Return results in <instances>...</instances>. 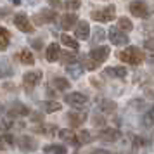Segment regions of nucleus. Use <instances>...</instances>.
<instances>
[{
    "label": "nucleus",
    "instance_id": "1",
    "mask_svg": "<svg viewBox=\"0 0 154 154\" xmlns=\"http://www.w3.org/2000/svg\"><path fill=\"white\" fill-rule=\"evenodd\" d=\"M118 57L126 64H132V66H137L144 61V52L137 47H126L125 50H121L118 54Z\"/></svg>",
    "mask_w": 154,
    "mask_h": 154
},
{
    "label": "nucleus",
    "instance_id": "2",
    "mask_svg": "<svg viewBox=\"0 0 154 154\" xmlns=\"http://www.w3.org/2000/svg\"><path fill=\"white\" fill-rule=\"evenodd\" d=\"M90 16H92V19L97 21V23H109L116 17V7H114V5H107L106 9L94 11Z\"/></svg>",
    "mask_w": 154,
    "mask_h": 154
},
{
    "label": "nucleus",
    "instance_id": "3",
    "mask_svg": "<svg viewBox=\"0 0 154 154\" xmlns=\"http://www.w3.org/2000/svg\"><path fill=\"white\" fill-rule=\"evenodd\" d=\"M12 21H14V26L19 29V31H23V33H33V26H31L28 16L24 14V12H17V14H14Z\"/></svg>",
    "mask_w": 154,
    "mask_h": 154
},
{
    "label": "nucleus",
    "instance_id": "4",
    "mask_svg": "<svg viewBox=\"0 0 154 154\" xmlns=\"http://www.w3.org/2000/svg\"><path fill=\"white\" fill-rule=\"evenodd\" d=\"M64 99H66V104H69L71 107H85L88 104V97L82 92H71Z\"/></svg>",
    "mask_w": 154,
    "mask_h": 154
},
{
    "label": "nucleus",
    "instance_id": "5",
    "mask_svg": "<svg viewBox=\"0 0 154 154\" xmlns=\"http://www.w3.org/2000/svg\"><path fill=\"white\" fill-rule=\"evenodd\" d=\"M128 11L132 12V16L140 17V19L149 17V9H147V5L142 2V0H135V2H132V4L128 5Z\"/></svg>",
    "mask_w": 154,
    "mask_h": 154
},
{
    "label": "nucleus",
    "instance_id": "6",
    "mask_svg": "<svg viewBox=\"0 0 154 154\" xmlns=\"http://www.w3.org/2000/svg\"><path fill=\"white\" fill-rule=\"evenodd\" d=\"M109 54H111V49L107 47V45H100V47H95L94 50H90V54H88V57L90 59H94L97 64H102L109 57Z\"/></svg>",
    "mask_w": 154,
    "mask_h": 154
},
{
    "label": "nucleus",
    "instance_id": "7",
    "mask_svg": "<svg viewBox=\"0 0 154 154\" xmlns=\"http://www.w3.org/2000/svg\"><path fill=\"white\" fill-rule=\"evenodd\" d=\"M107 38L111 40L112 45H126L128 43V35L118 28H111L107 33Z\"/></svg>",
    "mask_w": 154,
    "mask_h": 154
},
{
    "label": "nucleus",
    "instance_id": "8",
    "mask_svg": "<svg viewBox=\"0 0 154 154\" xmlns=\"http://www.w3.org/2000/svg\"><path fill=\"white\" fill-rule=\"evenodd\" d=\"M97 137L100 140H104V142H116V140L121 139V132L118 128H102L97 133Z\"/></svg>",
    "mask_w": 154,
    "mask_h": 154
},
{
    "label": "nucleus",
    "instance_id": "9",
    "mask_svg": "<svg viewBox=\"0 0 154 154\" xmlns=\"http://www.w3.org/2000/svg\"><path fill=\"white\" fill-rule=\"evenodd\" d=\"M56 16H57L56 11H52V9H42L35 16V23H38V24H49V23L56 21Z\"/></svg>",
    "mask_w": 154,
    "mask_h": 154
},
{
    "label": "nucleus",
    "instance_id": "10",
    "mask_svg": "<svg viewBox=\"0 0 154 154\" xmlns=\"http://www.w3.org/2000/svg\"><path fill=\"white\" fill-rule=\"evenodd\" d=\"M59 139L64 140V142H68L71 146H80V142H78V133H75V130H71V128H63V130H59Z\"/></svg>",
    "mask_w": 154,
    "mask_h": 154
},
{
    "label": "nucleus",
    "instance_id": "11",
    "mask_svg": "<svg viewBox=\"0 0 154 154\" xmlns=\"http://www.w3.org/2000/svg\"><path fill=\"white\" fill-rule=\"evenodd\" d=\"M75 35L80 40H87L90 36V24H88V21H78L75 24Z\"/></svg>",
    "mask_w": 154,
    "mask_h": 154
},
{
    "label": "nucleus",
    "instance_id": "12",
    "mask_svg": "<svg viewBox=\"0 0 154 154\" xmlns=\"http://www.w3.org/2000/svg\"><path fill=\"white\" fill-rule=\"evenodd\" d=\"M42 71H28V73H24V76H23V83L26 85V87H35V85L40 83V80H42Z\"/></svg>",
    "mask_w": 154,
    "mask_h": 154
},
{
    "label": "nucleus",
    "instance_id": "13",
    "mask_svg": "<svg viewBox=\"0 0 154 154\" xmlns=\"http://www.w3.org/2000/svg\"><path fill=\"white\" fill-rule=\"evenodd\" d=\"M17 146L21 147V151H35L36 147H38V142H36L33 137H28V135H23L21 139L17 140Z\"/></svg>",
    "mask_w": 154,
    "mask_h": 154
},
{
    "label": "nucleus",
    "instance_id": "14",
    "mask_svg": "<svg viewBox=\"0 0 154 154\" xmlns=\"http://www.w3.org/2000/svg\"><path fill=\"white\" fill-rule=\"evenodd\" d=\"M87 119V112L85 111H71L68 114V121L71 126H82Z\"/></svg>",
    "mask_w": 154,
    "mask_h": 154
},
{
    "label": "nucleus",
    "instance_id": "15",
    "mask_svg": "<svg viewBox=\"0 0 154 154\" xmlns=\"http://www.w3.org/2000/svg\"><path fill=\"white\" fill-rule=\"evenodd\" d=\"M29 112L31 111L24 104H21V102H14V104L9 107V114L14 116V118H17V116H29Z\"/></svg>",
    "mask_w": 154,
    "mask_h": 154
},
{
    "label": "nucleus",
    "instance_id": "16",
    "mask_svg": "<svg viewBox=\"0 0 154 154\" xmlns=\"http://www.w3.org/2000/svg\"><path fill=\"white\" fill-rule=\"evenodd\" d=\"M59 56H61V47H59V43H50L47 50H45V57H47V61L49 63H56L59 61Z\"/></svg>",
    "mask_w": 154,
    "mask_h": 154
},
{
    "label": "nucleus",
    "instance_id": "17",
    "mask_svg": "<svg viewBox=\"0 0 154 154\" xmlns=\"http://www.w3.org/2000/svg\"><path fill=\"white\" fill-rule=\"evenodd\" d=\"M97 106L99 109H100V112H106V114H111V112L116 111V102L114 100H111V99H99L97 100Z\"/></svg>",
    "mask_w": 154,
    "mask_h": 154
},
{
    "label": "nucleus",
    "instance_id": "18",
    "mask_svg": "<svg viewBox=\"0 0 154 154\" xmlns=\"http://www.w3.org/2000/svg\"><path fill=\"white\" fill-rule=\"evenodd\" d=\"M78 23V16L75 12H68L61 17V28L63 29H71Z\"/></svg>",
    "mask_w": 154,
    "mask_h": 154
},
{
    "label": "nucleus",
    "instance_id": "19",
    "mask_svg": "<svg viewBox=\"0 0 154 154\" xmlns=\"http://www.w3.org/2000/svg\"><path fill=\"white\" fill-rule=\"evenodd\" d=\"M104 73L111 78H125L126 76V69L123 66H111V68H106Z\"/></svg>",
    "mask_w": 154,
    "mask_h": 154
},
{
    "label": "nucleus",
    "instance_id": "20",
    "mask_svg": "<svg viewBox=\"0 0 154 154\" xmlns=\"http://www.w3.org/2000/svg\"><path fill=\"white\" fill-rule=\"evenodd\" d=\"M17 59H19L21 64H26V66H33V64H35V57H33V54H31L28 49H23L21 52L17 54Z\"/></svg>",
    "mask_w": 154,
    "mask_h": 154
},
{
    "label": "nucleus",
    "instance_id": "21",
    "mask_svg": "<svg viewBox=\"0 0 154 154\" xmlns=\"http://www.w3.org/2000/svg\"><path fill=\"white\" fill-rule=\"evenodd\" d=\"M63 104L57 102V100H43L42 102V109L45 112H56V111H61Z\"/></svg>",
    "mask_w": 154,
    "mask_h": 154
},
{
    "label": "nucleus",
    "instance_id": "22",
    "mask_svg": "<svg viewBox=\"0 0 154 154\" xmlns=\"http://www.w3.org/2000/svg\"><path fill=\"white\" fill-rule=\"evenodd\" d=\"M9 43H11V33H9V29L0 26V50H7Z\"/></svg>",
    "mask_w": 154,
    "mask_h": 154
},
{
    "label": "nucleus",
    "instance_id": "23",
    "mask_svg": "<svg viewBox=\"0 0 154 154\" xmlns=\"http://www.w3.org/2000/svg\"><path fill=\"white\" fill-rule=\"evenodd\" d=\"M52 87H54L56 90L66 92V90L71 87V85H69V82H68L66 78H59V76H57V78H54V80H52Z\"/></svg>",
    "mask_w": 154,
    "mask_h": 154
},
{
    "label": "nucleus",
    "instance_id": "24",
    "mask_svg": "<svg viewBox=\"0 0 154 154\" xmlns=\"http://www.w3.org/2000/svg\"><path fill=\"white\" fill-rule=\"evenodd\" d=\"M61 42L66 45V47H69V49H73V50H76L80 45H78V42H76V38H73V36H69L68 33H63L61 35Z\"/></svg>",
    "mask_w": 154,
    "mask_h": 154
},
{
    "label": "nucleus",
    "instance_id": "25",
    "mask_svg": "<svg viewBox=\"0 0 154 154\" xmlns=\"http://www.w3.org/2000/svg\"><path fill=\"white\" fill-rule=\"evenodd\" d=\"M45 154H66V147L64 146H59V144H52V146H45Z\"/></svg>",
    "mask_w": 154,
    "mask_h": 154
},
{
    "label": "nucleus",
    "instance_id": "26",
    "mask_svg": "<svg viewBox=\"0 0 154 154\" xmlns=\"http://www.w3.org/2000/svg\"><path fill=\"white\" fill-rule=\"evenodd\" d=\"M118 29L128 33V31H132V29H133V23L130 21L128 17H119V19H118Z\"/></svg>",
    "mask_w": 154,
    "mask_h": 154
},
{
    "label": "nucleus",
    "instance_id": "27",
    "mask_svg": "<svg viewBox=\"0 0 154 154\" xmlns=\"http://www.w3.org/2000/svg\"><path fill=\"white\" fill-rule=\"evenodd\" d=\"M59 59H61V61H63V63L66 64V66H69V64L78 63V57L75 56V54H69V52H61Z\"/></svg>",
    "mask_w": 154,
    "mask_h": 154
},
{
    "label": "nucleus",
    "instance_id": "28",
    "mask_svg": "<svg viewBox=\"0 0 154 154\" xmlns=\"http://www.w3.org/2000/svg\"><path fill=\"white\" fill-rule=\"evenodd\" d=\"M82 71H83V68H82L78 63L69 64V66H68V73H69L71 78H80V76H82Z\"/></svg>",
    "mask_w": 154,
    "mask_h": 154
},
{
    "label": "nucleus",
    "instance_id": "29",
    "mask_svg": "<svg viewBox=\"0 0 154 154\" xmlns=\"http://www.w3.org/2000/svg\"><path fill=\"white\" fill-rule=\"evenodd\" d=\"M12 126H14L12 119H9V118H0V132H2V133L9 132Z\"/></svg>",
    "mask_w": 154,
    "mask_h": 154
},
{
    "label": "nucleus",
    "instance_id": "30",
    "mask_svg": "<svg viewBox=\"0 0 154 154\" xmlns=\"http://www.w3.org/2000/svg\"><path fill=\"white\" fill-rule=\"evenodd\" d=\"M104 38H106L104 29H102V28H97L95 31H94V36H92V42H94V43H100V42H104Z\"/></svg>",
    "mask_w": 154,
    "mask_h": 154
},
{
    "label": "nucleus",
    "instance_id": "31",
    "mask_svg": "<svg viewBox=\"0 0 154 154\" xmlns=\"http://www.w3.org/2000/svg\"><path fill=\"white\" fill-rule=\"evenodd\" d=\"M80 5H82L80 0H64V7L68 9V11H78Z\"/></svg>",
    "mask_w": 154,
    "mask_h": 154
},
{
    "label": "nucleus",
    "instance_id": "32",
    "mask_svg": "<svg viewBox=\"0 0 154 154\" xmlns=\"http://www.w3.org/2000/svg\"><path fill=\"white\" fill-rule=\"evenodd\" d=\"M99 64L94 61V59H90V57L87 56V57H83V68L85 69H88V71H92V69H95Z\"/></svg>",
    "mask_w": 154,
    "mask_h": 154
},
{
    "label": "nucleus",
    "instance_id": "33",
    "mask_svg": "<svg viewBox=\"0 0 154 154\" xmlns=\"http://www.w3.org/2000/svg\"><path fill=\"white\" fill-rule=\"evenodd\" d=\"M78 142H80V144H88V142H92V135L83 130V132L78 133Z\"/></svg>",
    "mask_w": 154,
    "mask_h": 154
},
{
    "label": "nucleus",
    "instance_id": "34",
    "mask_svg": "<svg viewBox=\"0 0 154 154\" xmlns=\"http://www.w3.org/2000/svg\"><path fill=\"white\" fill-rule=\"evenodd\" d=\"M0 140H5L4 142L5 146H14V137H11V135H0Z\"/></svg>",
    "mask_w": 154,
    "mask_h": 154
},
{
    "label": "nucleus",
    "instance_id": "35",
    "mask_svg": "<svg viewBox=\"0 0 154 154\" xmlns=\"http://www.w3.org/2000/svg\"><path fill=\"white\" fill-rule=\"evenodd\" d=\"M49 4H50V7H61V0H49Z\"/></svg>",
    "mask_w": 154,
    "mask_h": 154
},
{
    "label": "nucleus",
    "instance_id": "36",
    "mask_svg": "<svg viewBox=\"0 0 154 154\" xmlns=\"http://www.w3.org/2000/svg\"><path fill=\"white\" fill-rule=\"evenodd\" d=\"M144 45H146V49H149V50H152V52H154V42H152V40H147Z\"/></svg>",
    "mask_w": 154,
    "mask_h": 154
},
{
    "label": "nucleus",
    "instance_id": "37",
    "mask_svg": "<svg viewBox=\"0 0 154 154\" xmlns=\"http://www.w3.org/2000/svg\"><path fill=\"white\" fill-rule=\"evenodd\" d=\"M90 154H111L109 151H106V149H95V151H92Z\"/></svg>",
    "mask_w": 154,
    "mask_h": 154
},
{
    "label": "nucleus",
    "instance_id": "38",
    "mask_svg": "<svg viewBox=\"0 0 154 154\" xmlns=\"http://www.w3.org/2000/svg\"><path fill=\"white\" fill-rule=\"evenodd\" d=\"M11 2H12L14 5H19V4H21V0H11Z\"/></svg>",
    "mask_w": 154,
    "mask_h": 154
},
{
    "label": "nucleus",
    "instance_id": "39",
    "mask_svg": "<svg viewBox=\"0 0 154 154\" xmlns=\"http://www.w3.org/2000/svg\"><path fill=\"white\" fill-rule=\"evenodd\" d=\"M2 149H5V144H4V142L0 140V151H2Z\"/></svg>",
    "mask_w": 154,
    "mask_h": 154
},
{
    "label": "nucleus",
    "instance_id": "40",
    "mask_svg": "<svg viewBox=\"0 0 154 154\" xmlns=\"http://www.w3.org/2000/svg\"><path fill=\"white\" fill-rule=\"evenodd\" d=\"M152 36H154V28H152Z\"/></svg>",
    "mask_w": 154,
    "mask_h": 154
},
{
    "label": "nucleus",
    "instance_id": "41",
    "mask_svg": "<svg viewBox=\"0 0 154 154\" xmlns=\"http://www.w3.org/2000/svg\"><path fill=\"white\" fill-rule=\"evenodd\" d=\"M0 17H2V11H0Z\"/></svg>",
    "mask_w": 154,
    "mask_h": 154
},
{
    "label": "nucleus",
    "instance_id": "42",
    "mask_svg": "<svg viewBox=\"0 0 154 154\" xmlns=\"http://www.w3.org/2000/svg\"><path fill=\"white\" fill-rule=\"evenodd\" d=\"M0 78H2V71H0Z\"/></svg>",
    "mask_w": 154,
    "mask_h": 154
}]
</instances>
